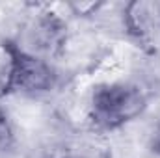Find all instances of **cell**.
<instances>
[{"mask_svg":"<svg viewBox=\"0 0 160 158\" xmlns=\"http://www.w3.org/2000/svg\"><path fill=\"white\" fill-rule=\"evenodd\" d=\"M149 106V93L134 82H106L93 89L88 117L99 130H118Z\"/></svg>","mask_w":160,"mask_h":158,"instance_id":"cell-1","label":"cell"},{"mask_svg":"<svg viewBox=\"0 0 160 158\" xmlns=\"http://www.w3.org/2000/svg\"><path fill=\"white\" fill-rule=\"evenodd\" d=\"M127 37L143 52L157 54L160 48V2L158 0H130L121 13Z\"/></svg>","mask_w":160,"mask_h":158,"instance_id":"cell-2","label":"cell"},{"mask_svg":"<svg viewBox=\"0 0 160 158\" xmlns=\"http://www.w3.org/2000/svg\"><path fill=\"white\" fill-rule=\"evenodd\" d=\"M30 43L34 45V52L47 60L58 58L63 54L67 45V21L54 11L52 7H43L30 22Z\"/></svg>","mask_w":160,"mask_h":158,"instance_id":"cell-3","label":"cell"},{"mask_svg":"<svg viewBox=\"0 0 160 158\" xmlns=\"http://www.w3.org/2000/svg\"><path fill=\"white\" fill-rule=\"evenodd\" d=\"M58 84H60V73L54 67V63L43 56L32 54L22 48L15 91L26 97H41V95L54 91Z\"/></svg>","mask_w":160,"mask_h":158,"instance_id":"cell-4","label":"cell"},{"mask_svg":"<svg viewBox=\"0 0 160 158\" xmlns=\"http://www.w3.org/2000/svg\"><path fill=\"white\" fill-rule=\"evenodd\" d=\"M21 52V45L8 37H0V101L15 91Z\"/></svg>","mask_w":160,"mask_h":158,"instance_id":"cell-5","label":"cell"},{"mask_svg":"<svg viewBox=\"0 0 160 158\" xmlns=\"http://www.w3.org/2000/svg\"><path fill=\"white\" fill-rule=\"evenodd\" d=\"M17 147V130L13 119L4 106H0V155H9Z\"/></svg>","mask_w":160,"mask_h":158,"instance_id":"cell-6","label":"cell"},{"mask_svg":"<svg viewBox=\"0 0 160 158\" xmlns=\"http://www.w3.org/2000/svg\"><path fill=\"white\" fill-rule=\"evenodd\" d=\"M106 4L101 0H89V2H67L63 4V7L77 19H93L95 15H99V11L104 7Z\"/></svg>","mask_w":160,"mask_h":158,"instance_id":"cell-7","label":"cell"},{"mask_svg":"<svg viewBox=\"0 0 160 158\" xmlns=\"http://www.w3.org/2000/svg\"><path fill=\"white\" fill-rule=\"evenodd\" d=\"M149 147H151V151H153L155 155L160 156V123L155 126V130H153V134H151V143H149Z\"/></svg>","mask_w":160,"mask_h":158,"instance_id":"cell-8","label":"cell"}]
</instances>
